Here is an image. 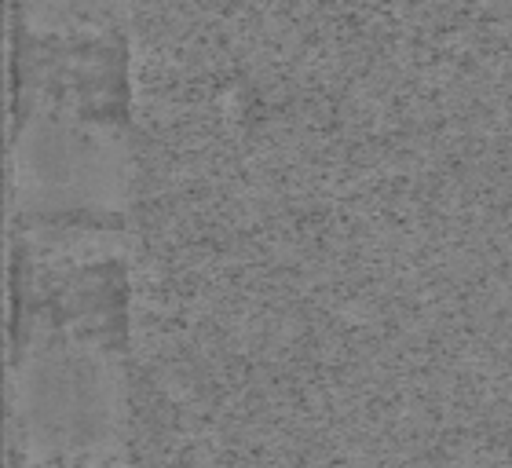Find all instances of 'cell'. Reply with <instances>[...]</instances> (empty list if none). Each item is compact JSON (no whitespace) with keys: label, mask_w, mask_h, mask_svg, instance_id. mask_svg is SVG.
I'll return each instance as SVG.
<instances>
[{"label":"cell","mask_w":512,"mask_h":468,"mask_svg":"<svg viewBox=\"0 0 512 468\" xmlns=\"http://www.w3.org/2000/svg\"><path fill=\"white\" fill-rule=\"evenodd\" d=\"M11 458L125 468V348L52 326H11Z\"/></svg>","instance_id":"1"},{"label":"cell","mask_w":512,"mask_h":468,"mask_svg":"<svg viewBox=\"0 0 512 468\" xmlns=\"http://www.w3.org/2000/svg\"><path fill=\"white\" fill-rule=\"evenodd\" d=\"M132 147L118 117L66 107H15L11 220L125 224Z\"/></svg>","instance_id":"2"},{"label":"cell","mask_w":512,"mask_h":468,"mask_svg":"<svg viewBox=\"0 0 512 468\" xmlns=\"http://www.w3.org/2000/svg\"><path fill=\"white\" fill-rule=\"evenodd\" d=\"M125 33L118 8H15V107H66L125 121Z\"/></svg>","instance_id":"3"},{"label":"cell","mask_w":512,"mask_h":468,"mask_svg":"<svg viewBox=\"0 0 512 468\" xmlns=\"http://www.w3.org/2000/svg\"><path fill=\"white\" fill-rule=\"evenodd\" d=\"M11 465L15 468H63V465H26V461H15V458H11Z\"/></svg>","instance_id":"4"}]
</instances>
